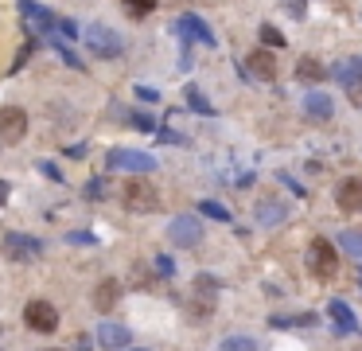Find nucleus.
<instances>
[{
	"label": "nucleus",
	"mask_w": 362,
	"mask_h": 351,
	"mask_svg": "<svg viewBox=\"0 0 362 351\" xmlns=\"http://www.w3.org/2000/svg\"><path fill=\"white\" fill-rule=\"evenodd\" d=\"M215 297H218V281L211 277V273H199V277H195V292H191L187 309L195 312L199 320H206V316L215 312Z\"/></svg>",
	"instance_id": "0eeeda50"
},
{
	"label": "nucleus",
	"mask_w": 362,
	"mask_h": 351,
	"mask_svg": "<svg viewBox=\"0 0 362 351\" xmlns=\"http://www.w3.org/2000/svg\"><path fill=\"white\" fill-rule=\"evenodd\" d=\"M4 250H8V258H16V262H31V258H40L43 246L35 242V238H28V234H4Z\"/></svg>",
	"instance_id": "4468645a"
},
{
	"label": "nucleus",
	"mask_w": 362,
	"mask_h": 351,
	"mask_svg": "<svg viewBox=\"0 0 362 351\" xmlns=\"http://www.w3.org/2000/svg\"><path fill=\"white\" fill-rule=\"evenodd\" d=\"M199 214H206V219H218V223H230V211H226L222 203H215V199H203V203H199Z\"/></svg>",
	"instance_id": "b1692460"
},
{
	"label": "nucleus",
	"mask_w": 362,
	"mask_h": 351,
	"mask_svg": "<svg viewBox=\"0 0 362 351\" xmlns=\"http://www.w3.org/2000/svg\"><path fill=\"white\" fill-rule=\"evenodd\" d=\"M137 98H140V102H152V106H156V102H160V90H152V86H137Z\"/></svg>",
	"instance_id": "473e14b6"
},
{
	"label": "nucleus",
	"mask_w": 362,
	"mask_h": 351,
	"mask_svg": "<svg viewBox=\"0 0 362 351\" xmlns=\"http://www.w3.org/2000/svg\"><path fill=\"white\" fill-rule=\"evenodd\" d=\"M82 43L90 47L94 58H121L125 55V39H121L117 28H109V24H86V28H82Z\"/></svg>",
	"instance_id": "f257e3e1"
},
{
	"label": "nucleus",
	"mask_w": 362,
	"mask_h": 351,
	"mask_svg": "<svg viewBox=\"0 0 362 351\" xmlns=\"http://www.w3.org/2000/svg\"><path fill=\"white\" fill-rule=\"evenodd\" d=\"M125 8L133 12V16H148V12L156 8V0H125Z\"/></svg>",
	"instance_id": "cd10ccee"
},
{
	"label": "nucleus",
	"mask_w": 362,
	"mask_h": 351,
	"mask_svg": "<svg viewBox=\"0 0 362 351\" xmlns=\"http://www.w3.org/2000/svg\"><path fill=\"white\" fill-rule=\"evenodd\" d=\"M261 43H265L269 51H277V47H284V36L273 28V24H261Z\"/></svg>",
	"instance_id": "a878e982"
},
{
	"label": "nucleus",
	"mask_w": 362,
	"mask_h": 351,
	"mask_svg": "<svg viewBox=\"0 0 362 351\" xmlns=\"http://www.w3.org/2000/svg\"><path fill=\"white\" fill-rule=\"evenodd\" d=\"M179 31H183L187 39H195V43H203V47H215L218 39H215V31L206 28L203 20L195 16V12H187V16H179V24H176Z\"/></svg>",
	"instance_id": "dca6fc26"
},
{
	"label": "nucleus",
	"mask_w": 362,
	"mask_h": 351,
	"mask_svg": "<svg viewBox=\"0 0 362 351\" xmlns=\"http://www.w3.org/2000/svg\"><path fill=\"white\" fill-rule=\"evenodd\" d=\"M245 70H249L257 82H273V78H277L273 51H269V47H265V51H249V58H245Z\"/></svg>",
	"instance_id": "ddd939ff"
},
{
	"label": "nucleus",
	"mask_w": 362,
	"mask_h": 351,
	"mask_svg": "<svg viewBox=\"0 0 362 351\" xmlns=\"http://www.w3.org/2000/svg\"><path fill=\"white\" fill-rule=\"evenodd\" d=\"M35 43H40V39H28V43H24V47H20V55L12 58V70H8V75H16V70H24V63H28V58H31V51H35Z\"/></svg>",
	"instance_id": "bb28decb"
},
{
	"label": "nucleus",
	"mask_w": 362,
	"mask_h": 351,
	"mask_svg": "<svg viewBox=\"0 0 362 351\" xmlns=\"http://www.w3.org/2000/svg\"><path fill=\"white\" fill-rule=\"evenodd\" d=\"M125 117H129V121H133V125H137V129H145L148 136L156 133V121H152V117H145V114H125Z\"/></svg>",
	"instance_id": "c756f323"
},
{
	"label": "nucleus",
	"mask_w": 362,
	"mask_h": 351,
	"mask_svg": "<svg viewBox=\"0 0 362 351\" xmlns=\"http://www.w3.org/2000/svg\"><path fill=\"white\" fill-rule=\"evenodd\" d=\"M254 219H257V226H281L288 219V203H281L277 195H265V199H257Z\"/></svg>",
	"instance_id": "9b49d317"
},
{
	"label": "nucleus",
	"mask_w": 362,
	"mask_h": 351,
	"mask_svg": "<svg viewBox=\"0 0 362 351\" xmlns=\"http://www.w3.org/2000/svg\"><path fill=\"white\" fill-rule=\"evenodd\" d=\"M156 270L164 273V277H172V262H167L164 254H156Z\"/></svg>",
	"instance_id": "f704fd0d"
},
{
	"label": "nucleus",
	"mask_w": 362,
	"mask_h": 351,
	"mask_svg": "<svg viewBox=\"0 0 362 351\" xmlns=\"http://www.w3.org/2000/svg\"><path fill=\"white\" fill-rule=\"evenodd\" d=\"M304 114L312 117V121H331L335 114V98L323 94V90H312V94L304 98Z\"/></svg>",
	"instance_id": "f3484780"
},
{
	"label": "nucleus",
	"mask_w": 362,
	"mask_h": 351,
	"mask_svg": "<svg viewBox=\"0 0 362 351\" xmlns=\"http://www.w3.org/2000/svg\"><path fill=\"white\" fill-rule=\"evenodd\" d=\"M152 136H156V141H167V145H183V141H187V136L172 133V129H156V133H152Z\"/></svg>",
	"instance_id": "2f4dec72"
},
{
	"label": "nucleus",
	"mask_w": 362,
	"mask_h": 351,
	"mask_svg": "<svg viewBox=\"0 0 362 351\" xmlns=\"http://www.w3.org/2000/svg\"><path fill=\"white\" fill-rule=\"evenodd\" d=\"M106 164H109V172H156V156L152 153H145V148H109L106 153Z\"/></svg>",
	"instance_id": "7ed1b4c3"
},
{
	"label": "nucleus",
	"mask_w": 362,
	"mask_h": 351,
	"mask_svg": "<svg viewBox=\"0 0 362 351\" xmlns=\"http://www.w3.org/2000/svg\"><path fill=\"white\" fill-rule=\"evenodd\" d=\"M55 51H59V58H63V63H67L70 70H82V67H86V63H82V58L74 55V51H70L67 43H63V39H55Z\"/></svg>",
	"instance_id": "393cba45"
},
{
	"label": "nucleus",
	"mask_w": 362,
	"mask_h": 351,
	"mask_svg": "<svg viewBox=\"0 0 362 351\" xmlns=\"http://www.w3.org/2000/svg\"><path fill=\"white\" fill-rule=\"evenodd\" d=\"M323 75H327L323 63H320V58H312V55H304L300 63H296V78H300V82H320Z\"/></svg>",
	"instance_id": "aec40b11"
},
{
	"label": "nucleus",
	"mask_w": 362,
	"mask_h": 351,
	"mask_svg": "<svg viewBox=\"0 0 362 351\" xmlns=\"http://www.w3.org/2000/svg\"><path fill=\"white\" fill-rule=\"evenodd\" d=\"M24 133H28V109L24 106L0 109V141H4V145H16V141H24Z\"/></svg>",
	"instance_id": "6e6552de"
},
{
	"label": "nucleus",
	"mask_w": 362,
	"mask_h": 351,
	"mask_svg": "<svg viewBox=\"0 0 362 351\" xmlns=\"http://www.w3.org/2000/svg\"><path fill=\"white\" fill-rule=\"evenodd\" d=\"M281 8L288 12L293 20H304V0H281Z\"/></svg>",
	"instance_id": "7c9ffc66"
},
{
	"label": "nucleus",
	"mask_w": 362,
	"mask_h": 351,
	"mask_svg": "<svg viewBox=\"0 0 362 351\" xmlns=\"http://www.w3.org/2000/svg\"><path fill=\"white\" fill-rule=\"evenodd\" d=\"M218 351H257V343L249 340V336H226V340L218 343Z\"/></svg>",
	"instance_id": "5701e85b"
},
{
	"label": "nucleus",
	"mask_w": 362,
	"mask_h": 351,
	"mask_svg": "<svg viewBox=\"0 0 362 351\" xmlns=\"http://www.w3.org/2000/svg\"><path fill=\"white\" fill-rule=\"evenodd\" d=\"M121 203H125V211H133V214H152L160 207V195H156V187L148 184V180H125V187H121Z\"/></svg>",
	"instance_id": "20e7f679"
},
{
	"label": "nucleus",
	"mask_w": 362,
	"mask_h": 351,
	"mask_svg": "<svg viewBox=\"0 0 362 351\" xmlns=\"http://www.w3.org/2000/svg\"><path fill=\"white\" fill-rule=\"evenodd\" d=\"M24 324H28L31 332H40V336H51V332L59 328V309H55L51 301H28Z\"/></svg>",
	"instance_id": "423d86ee"
},
{
	"label": "nucleus",
	"mask_w": 362,
	"mask_h": 351,
	"mask_svg": "<svg viewBox=\"0 0 362 351\" xmlns=\"http://www.w3.org/2000/svg\"><path fill=\"white\" fill-rule=\"evenodd\" d=\"M187 106L195 109V114H203V117H215V106L203 98V90H199V86H187Z\"/></svg>",
	"instance_id": "4be33fe9"
},
{
	"label": "nucleus",
	"mask_w": 362,
	"mask_h": 351,
	"mask_svg": "<svg viewBox=\"0 0 362 351\" xmlns=\"http://www.w3.org/2000/svg\"><path fill=\"white\" fill-rule=\"evenodd\" d=\"M335 78H339V86L347 90H362V58H347L335 67Z\"/></svg>",
	"instance_id": "a211bd4d"
},
{
	"label": "nucleus",
	"mask_w": 362,
	"mask_h": 351,
	"mask_svg": "<svg viewBox=\"0 0 362 351\" xmlns=\"http://www.w3.org/2000/svg\"><path fill=\"white\" fill-rule=\"evenodd\" d=\"M40 168H43V176H51V180H63V172L51 164V160H40Z\"/></svg>",
	"instance_id": "72a5a7b5"
},
{
	"label": "nucleus",
	"mask_w": 362,
	"mask_h": 351,
	"mask_svg": "<svg viewBox=\"0 0 362 351\" xmlns=\"http://www.w3.org/2000/svg\"><path fill=\"white\" fill-rule=\"evenodd\" d=\"M327 312H331V320L339 324L343 332H351V336H354V332H359V320H354V309H351V304H343V301H331V304H327Z\"/></svg>",
	"instance_id": "6ab92c4d"
},
{
	"label": "nucleus",
	"mask_w": 362,
	"mask_h": 351,
	"mask_svg": "<svg viewBox=\"0 0 362 351\" xmlns=\"http://www.w3.org/2000/svg\"><path fill=\"white\" fill-rule=\"evenodd\" d=\"M308 270H312L315 281H331L339 273V250H335V242L312 238V246H308Z\"/></svg>",
	"instance_id": "f03ea898"
},
{
	"label": "nucleus",
	"mask_w": 362,
	"mask_h": 351,
	"mask_svg": "<svg viewBox=\"0 0 362 351\" xmlns=\"http://www.w3.org/2000/svg\"><path fill=\"white\" fill-rule=\"evenodd\" d=\"M20 8H24V12H28V8H31V0H20Z\"/></svg>",
	"instance_id": "c9c22d12"
},
{
	"label": "nucleus",
	"mask_w": 362,
	"mask_h": 351,
	"mask_svg": "<svg viewBox=\"0 0 362 351\" xmlns=\"http://www.w3.org/2000/svg\"><path fill=\"white\" fill-rule=\"evenodd\" d=\"M117 301H121V281L117 277H101L98 289H94V309H98L101 316H109V312L117 309Z\"/></svg>",
	"instance_id": "f8f14e48"
},
{
	"label": "nucleus",
	"mask_w": 362,
	"mask_h": 351,
	"mask_svg": "<svg viewBox=\"0 0 362 351\" xmlns=\"http://www.w3.org/2000/svg\"><path fill=\"white\" fill-rule=\"evenodd\" d=\"M335 250H343L347 258L362 262V231H343V234H339V246H335Z\"/></svg>",
	"instance_id": "412c9836"
},
{
	"label": "nucleus",
	"mask_w": 362,
	"mask_h": 351,
	"mask_svg": "<svg viewBox=\"0 0 362 351\" xmlns=\"http://www.w3.org/2000/svg\"><path fill=\"white\" fill-rule=\"evenodd\" d=\"M167 238H172V246H179V250L199 246L203 242V223H199V214H176V219L167 223Z\"/></svg>",
	"instance_id": "39448f33"
},
{
	"label": "nucleus",
	"mask_w": 362,
	"mask_h": 351,
	"mask_svg": "<svg viewBox=\"0 0 362 351\" xmlns=\"http://www.w3.org/2000/svg\"><path fill=\"white\" fill-rule=\"evenodd\" d=\"M98 343L106 351H125L129 348V328L117 320H101L98 324Z\"/></svg>",
	"instance_id": "2eb2a0df"
},
{
	"label": "nucleus",
	"mask_w": 362,
	"mask_h": 351,
	"mask_svg": "<svg viewBox=\"0 0 362 351\" xmlns=\"http://www.w3.org/2000/svg\"><path fill=\"white\" fill-rule=\"evenodd\" d=\"M86 199H90V203L106 199V180H90V184H86Z\"/></svg>",
	"instance_id": "c85d7f7f"
},
{
	"label": "nucleus",
	"mask_w": 362,
	"mask_h": 351,
	"mask_svg": "<svg viewBox=\"0 0 362 351\" xmlns=\"http://www.w3.org/2000/svg\"><path fill=\"white\" fill-rule=\"evenodd\" d=\"M24 20H28L31 39H55V24H59V16H55L51 8H40V4H31V8L24 12Z\"/></svg>",
	"instance_id": "9d476101"
},
{
	"label": "nucleus",
	"mask_w": 362,
	"mask_h": 351,
	"mask_svg": "<svg viewBox=\"0 0 362 351\" xmlns=\"http://www.w3.org/2000/svg\"><path fill=\"white\" fill-rule=\"evenodd\" d=\"M335 203H339L343 214H359L362 211V176H347L335 187Z\"/></svg>",
	"instance_id": "1a4fd4ad"
}]
</instances>
